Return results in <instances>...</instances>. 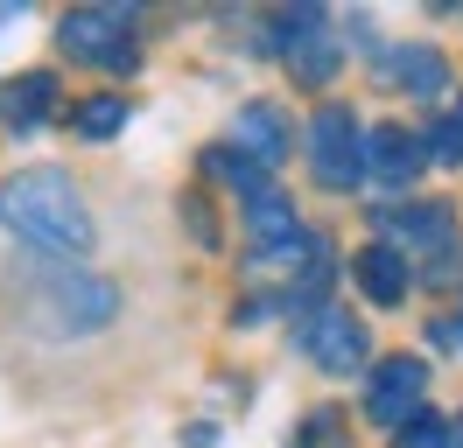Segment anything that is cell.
I'll return each mask as SVG.
<instances>
[{
	"mask_svg": "<svg viewBox=\"0 0 463 448\" xmlns=\"http://www.w3.org/2000/svg\"><path fill=\"white\" fill-rule=\"evenodd\" d=\"M0 224L14 231V238H29L35 252H85L91 246V210L78 182L57 175V168H22V175H7V190H0Z\"/></svg>",
	"mask_w": 463,
	"mask_h": 448,
	"instance_id": "6da1fadb",
	"label": "cell"
},
{
	"mask_svg": "<svg viewBox=\"0 0 463 448\" xmlns=\"http://www.w3.org/2000/svg\"><path fill=\"white\" fill-rule=\"evenodd\" d=\"M113 315H119V287L99 274H78V266L50 274L43 294H35V322L57 336H91V330H106Z\"/></svg>",
	"mask_w": 463,
	"mask_h": 448,
	"instance_id": "7a4b0ae2",
	"label": "cell"
},
{
	"mask_svg": "<svg viewBox=\"0 0 463 448\" xmlns=\"http://www.w3.org/2000/svg\"><path fill=\"white\" fill-rule=\"evenodd\" d=\"M57 42L78 56V63L119 70V78L141 63V50H134V14H127V7H71L63 28H57Z\"/></svg>",
	"mask_w": 463,
	"mask_h": 448,
	"instance_id": "3957f363",
	"label": "cell"
},
{
	"mask_svg": "<svg viewBox=\"0 0 463 448\" xmlns=\"http://www.w3.org/2000/svg\"><path fill=\"white\" fill-rule=\"evenodd\" d=\"M274 56H288V70L302 84H330L345 63V42L323 7H288V14H274Z\"/></svg>",
	"mask_w": 463,
	"mask_h": 448,
	"instance_id": "277c9868",
	"label": "cell"
},
{
	"mask_svg": "<svg viewBox=\"0 0 463 448\" xmlns=\"http://www.w3.org/2000/svg\"><path fill=\"white\" fill-rule=\"evenodd\" d=\"M309 168H317L323 190H351V182L373 175L365 134H358V119H351L345 106H323L317 119H309Z\"/></svg>",
	"mask_w": 463,
	"mask_h": 448,
	"instance_id": "5b68a950",
	"label": "cell"
},
{
	"mask_svg": "<svg viewBox=\"0 0 463 448\" xmlns=\"http://www.w3.org/2000/svg\"><path fill=\"white\" fill-rule=\"evenodd\" d=\"M421 392H429V364H421V358H386V364H379V378H373V392H365L373 427L401 434L407 420H421Z\"/></svg>",
	"mask_w": 463,
	"mask_h": 448,
	"instance_id": "8992f818",
	"label": "cell"
},
{
	"mask_svg": "<svg viewBox=\"0 0 463 448\" xmlns=\"http://www.w3.org/2000/svg\"><path fill=\"white\" fill-rule=\"evenodd\" d=\"M302 350L330 371V378H345L358 364L373 358V343H365V322H351L345 308H317L309 322H302Z\"/></svg>",
	"mask_w": 463,
	"mask_h": 448,
	"instance_id": "52a82bcc",
	"label": "cell"
},
{
	"mask_svg": "<svg viewBox=\"0 0 463 448\" xmlns=\"http://www.w3.org/2000/svg\"><path fill=\"white\" fill-rule=\"evenodd\" d=\"M373 224L393 238V246H414V252H435L442 266L449 259H463L457 246V218L442 210V203H407V210H373Z\"/></svg>",
	"mask_w": 463,
	"mask_h": 448,
	"instance_id": "ba28073f",
	"label": "cell"
},
{
	"mask_svg": "<svg viewBox=\"0 0 463 448\" xmlns=\"http://www.w3.org/2000/svg\"><path fill=\"white\" fill-rule=\"evenodd\" d=\"M232 140H239L260 168H274V162H288L295 126H288V112L274 106V98H253V106H239V119H232Z\"/></svg>",
	"mask_w": 463,
	"mask_h": 448,
	"instance_id": "9c48e42d",
	"label": "cell"
},
{
	"mask_svg": "<svg viewBox=\"0 0 463 448\" xmlns=\"http://www.w3.org/2000/svg\"><path fill=\"white\" fill-rule=\"evenodd\" d=\"M379 78L401 84L407 98H442L449 91V63L429 42H401V50H379Z\"/></svg>",
	"mask_w": 463,
	"mask_h": 448,
	"instance_id": "30bf717a",
	"label": "cell"
},
{
	"mask_svg": "<svg viewBox=\"0 0 463 448\" xmlns=\"http://www.w3.org/2000/svg\"><path fill=\"white\" fill-rule=\"evenodd\" d=\"M351 280H358L365 302H379V308H401L407 287H414V274H407V259L393 246H365L358 259H351Z\"/></svg>",
	"mask_w": 463,
	"mask_h": 448,
	"instance_id": "8fae6325",
	"label": "cell"
},
{
	"mask_svg": "<svg viewBox=\"0 0 463 448\" xmlns=\"http://www.w3.org/2000/svg\"><path fill=\"white\" fill-rule=\"evenodd\" d=\"M50 112H57V78H50V70H22V78H7V91H0V119H7L14 134L43 126Z\"/></svg>",
	"mask_w": 463,
	"mask_h": 448,
	"instance_id": "7c38bea8",
	"label": "cell"
},
{
	"mask_svg": "<svg viewBox=\"0 0 463 448\" xmlns=\"http://www.w3.org/2000/svg\"><path fill=\"white\" fill-rule=\"evenodd\" d=\"M365 154H373V175H379V182H393V190H407V182L421 175V140L407 134V126H379V134H365Z\"/></svg>",
	"mask_w": 463,
	"mask_h": 448,
	"instance_id": "4fadbf2b",
	"label": "cell"
},
{
	"mask_svg": "<svg viewBox=\"0 0 463 448\" xmlns=\"http://www.w3.org/2000/svg\"><path fill=\"white\" fill-rule=\"evenodd\" d=\"M203 168H211L218 182H232V190H246V196H267V168L253 162L246 147H239V154H232V147H211V154H203Z\"/></svg>",
	"mask_w": 463,
	"mask_h": 448,
	"instance_id": "5bb4252c",
	"label": "cell"
},
{
	"mask_svg": "<svg viewBox=\"0 0 463 448\" xmlns=\"http://www.w3.org/2000/svg\"><path fill=\"white\" fill-rule=\"evenodd\" d=\"M246 224H253V238H260V246H281V238H295V210H288V203H281L274 190H267V196H253Z\"/></svg>",
	"mask_w": 463,
	"mask_h": 448,
	"instance_id": "9a60e30c",
	"label": "cell"
},
{
	"mask_svg": "<svg viewBox=\"0 0 463 448\" xmlns=\"http://www.w3.org/2000/svg\"><path fill=\"white\" fill-rule=\"evenodd\" d=\"M119 126H127V98H113V91L78 106V134L85 140H106V134H119Z\"/></svg>",
	"mask_w": 463,
	"mask_h": 448,
	"instance_id": "2e32d148",
	"label": "cell"
},
{
	"mask_svg": "<svg viewBox=\"0 0 463 448\" xmlns=\"http://www.w3.org/2000/svg\"><path fill=\"white\" fill-rule=\"evenodd\" d=\"M393 448H463V434H457V420L421 414V420H407L401 434H393Z\"/></svg>",
	"mask_w": 463,
	"mask_h": 448,
	"instance_id": "e0dca14e",
	"label": "cell"
},
{
	"mask_svg": "<svg viewBox=\"0 0 463 448\" xmlns=\"http://www.w3.org/2000/svg\"><path fill=\"white\" fill-rule=\"evenodd\" d=\"M429 147H435V162H449V168L463 162V98H457V112H449V119L435 126V140H429Z\"/></svg>",
	"mask_w": 463,
	"mask_h": 448,
	"instance_id": "ac0fdd59",
	"label": "cell"
},
{
	"mask_svg": "<svg viewBox=\"0 0 463 448\" xmlns=\"http://www.w3.org/2000/svg\"><path fill=\"white\" fill-rule=\"evenodd\" d=\"M14 14H22V7H0V28H7V22H14Z\"/></svg>",
	"mask_w": 463,
	"mask_h": 448,
	"instance_id": "d6986e66",
	"label": "cell"
},
{
	"mask_svg": "<svg viewBox=\"0 0 463 448\" xmlns=\"http://www.w3.org/2000/svg\"><path fill=\"white\" fill-rule=\"evenodd\" d=\"M457 322H463V315H457Z\"/></svg>",
	"mask_w": 463,
	"mask_h": 448,
	"instance_id": "ffe728a7",
	"label": "cell"
}]
</instances>
